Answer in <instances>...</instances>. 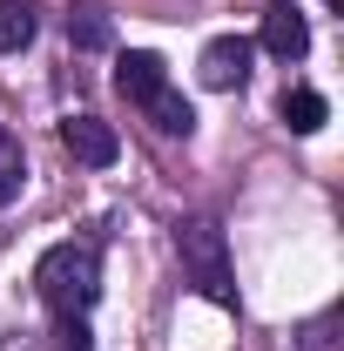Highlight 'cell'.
Segmentation results:
<instances>
[{
    "label": "cell",
    "mask_w": 344,
    "mask_h": 351,
    "mask_svg": "<svg viewBox=\"0 0 344 351\" xmlns=\"http://www.w3.org/2000/svg\"><path fill=\"white\" fill-rule=\"evenodd\" d=\"M34 291H41V304L54 311V317H88V304L101 298V257H95V243L68 237V243L41 250Z\"/></svg>",
    "instance_id": "cell-1"
},
{
    "label": "cell",
    "mask_w": 344,
    "mask_h": 351,
    "mask_svg": "<svg viewBox=\"0 0 344 351\" xmlns=\"http://www.w3.org/2000/svg\"><path fill=\"white\" fill-rule=\"evenodd\" d=\"M175 257L189 270V284L210 298V304H236V277H230V250H223V230L210 217H189L175 230Z\"/></svg>",
    "instance_id": "cell-2"
},
{
    "label": "cell",
    "mask_w": 344,
    "mask_h": 351,
    "mask_svg": "<svg viewBox=\"0 0 344 351\" xmlns=\"http://www.w3.org/2000/svg\"><path fill=\"white\" fill-rule=\"evenodd\" d=\"M61 149H68L75 162H88V169H108V162L122 156V135L108 129L101 115H68V122H61Z\"/></svg>",
    "instance_id": "cell-3"
},
{
    "label": "cell",
    "mask_w": 344,
    "mask_h": 351,
    "mask_svg": "<svg viewBox=\"0 0 344 351\" xmlns=\"http://www.w3.org/2000/svg\"><path fill=\"white\" fill-rule=\"evenodd\" d=\"M263 54H277V61H304V47H310V21H304L291 0H270L263 7Z\"/></svg>",
    "instance_id": "cell-4"
},
{
    "label": "cell",
    "mask_w": 344,
    "mask_h": 351,
    "mask_svg": "<svg viewBox=\"0 0 344 351\" xmlns=\"http://www.w3.org/2000/svg\"><path fill=\"white\" fill-rule=\"evenodd\" d=\"M196 75H203V88H243L250 82V41L243 34H216L203 47V61H196Z\"/></svg>",
    "instance_id": "cell-5"
},
{
    "label": "cell",
    "mask_w": 344,
    "mask_h": 351,
    "mask_svg": "<svg viewBox=\"0 0 344 351\" xmlns=\"http://www.w3.org/2000/svg\"><path fill=\"white\" fill-rule=\"evenodd\" d=\"M115 88H122L135 108H142L156 88H169V75H162V54H149V47H129V54L115 61Z\"/></svg>",
    "instance_id": "cell-6"
},
{
    "label": "cell",
    "mask_w": 344,
    "mask_h": 351,
    "mask_svg": "<svg viewBox=\"0 0 344 351\" xmlns=\"http://www.w3.org/2000/svg\"><path fill=\"white\" fill-rule=\"evenodd\" d=\"M68 41L88 47V54L115 47V21H108V7H95V0H75V7H68Z\"/></svg>",
    "instance_id": "cell-7"
},
{
    "label": "cell",
    "mask_w": 344,
    "mask_h": 351,
    "mask_svg": "<svg viewBox=\"0 0 344 351\" xmlns=\"http://www.w3.org/2000/svg\"><path fill=\"white\" fill-rule=\"evenodd\" d=\"M284 122H291L297 135H317L324 122H331V101H324L317 88H291V95H284Z\"/></svg>",
    "instance_id": "cell-8"
},
{
    "label": "cell",
    "mask_w": 344,
    "mask_h": 351,
    "mask_svg": "<svg viewBox=\"0 0 344 351\" xmlns=\"http://www.w3.org/2000/svg\"><path fill=\"white\" fill-rule=\"evenodd\" d=\"M142 108H149V122H156L162 135H189V129H196V108H189V101H182L175 88H156V95H149Z\"/></svg>",
    "instance_id": "cell-9"
},
{
    "label": "cell",
    "mask_w": 344,
    "mask_h": 351,
    "mask_svg": "<svg viewBox=\"0 0 344 351\" xmlns=\"http://www.w3.org/2000/svg\"><path fill=\"white\" fill-rule=\"evenodd\" d=\"M34 27L41 21H34L27 0H0V54H21V47L34 41Z\"/></svg>",
    "instance_id": "cell-10"
},
{
    "label": "cell",
    "mask_w": 344,
    "mask_h": 351,
    "mask_svg": "<svg viewBox=\"0 0 344 351\" xmlns=\"http://www.w3.org/2000/svg\"><path fill=\"white\" fill-rule=\"evenodd\" d=\"M47 345H54V351H95V338H88V317H54Z\"/></svg>",
    "instance_id": "cell-11"
},
{
    "label": "cell",
    "mask_w": 344,
    "mask_h": 351,
    "mask_svg": "<svg viewBox=\"0 0 344 351\" xmlns=\"http://www.w3.org/2000/svg\"><path fill=\"white\" fill-rule=\"evenodd\" d=\"M324 7H344V0H324Z\"/></svg>",
    "instance_id": "cell-12"
},
{
    "label": "cell",
    "mask_w": 344,
    "mask_h": 351,
    "mask_svg": "<svg viewBox=\"0 0 344 351\" xmlns=\"http://www.w3.org/2000/svg\"><path fill=\"white\" fill-rule=\"evenodd\" d=\"M0 149H7V129H0Z\"/></svg>",
    "instance_id": "cell-13"
}]
</instances>
